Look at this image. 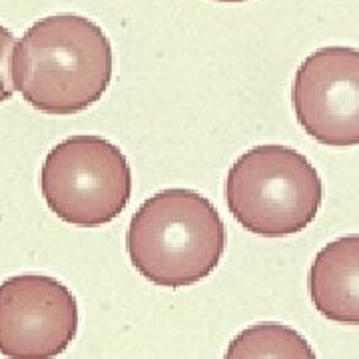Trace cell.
Masks as SVG:
<instances>
[{
    "label": "cell",
    "mask_w": 359,
    "mask_h": 359,
    "mask_svg": "<svg viewBox=\"0 0 359 359\" xmlns=\"http://www.w3.org/2000/svg\"><path fill=\"white\" fill-rule=\"evenodd\" d=\"M112 66V44L100 26L80 14H54L16 44L14 88L42 114L72 116L102 98Z\"/></svg>",
    "instance_id": "6da1fadb"
},
{
    "label": "cell",
    "mask_w": 359,
    "mask_h": 359,
    "mask_svg": "<svg viewBox=\"0 0 359 359\" xmlns=\"http://www.w3.org/2000/svg\"><path fill=\"white\" fill-rule=\"evenodd\" d=\"M126 250L136 271L160 287L202 282L226 250V226L202 194L168 188L150 196L132 216Z\"/></svg>",
    "instance_id": "7a4b0ae2"
},
{
    "label": "cell",
    "mask_w": 359,
    "mask_h": 359,
    "mask_svg": "<svg viewBox=\"0 0 359 359\" xmlns=\"http://www.w3.org/2000/svg\"><path fill=\"white\" fill-rule=\"evenodd\" d=\"M226 200L245 230L283 238L306 230L323 200V184L308 158L287 146H256L230 168Z\"/></svg>",
    "instance_id": "3957f363"
},
{
    "label": "cell",
    "mask_w": 359,
    "mask_h": 359,
    "mask_svg": "<svg viewBox=\"0 0 359 359\" xmlns=\"http://www.w3.org/2000/svg\"><path fill=\"white\" fill-rule=\"evenodd\" d=\"M40 192L62 222L98 228L118 218L128 205L132 170L122 150L102 136H70L44 158Z\"/></svg>",
    "instance_id": "277c9868"
},
{
    "label": "cell",
    "mask_w": 359,
    "mask_h": 359,
    "mask_svg": "<svg viewBox=\"0 0 359 359\" xmlns=\"http://www.w3.org/2000/svg\"><path fill=\"white\" fill-rule=\"evenodd\" d=\"M76 297L56 278L13 276L0 283V355L54 359L78 334Z\"/></svg>",
    "instance_id": "5b68a950"
},
{
    "label": "cell",
    "mask_w": 359,
    "mask_h": 359,
    "mask_svg": "<svg viewBox=\"0 0 359 359\" xmlns=\"http://www.w3.org/2000/svg\"><path fill=\"white\" fill-rule=\"evenodd\" d=\"M292 102L299 126L323 146L359 144V50L325 46L297 68Z\"/></svg>",
    "instance_id": "8992f818"
},
{
    "label": "cell",
    "mask_w": 359,
    "mask_h": 359,
    "mask_svg": "<svg viewBox=\"0 0 359 359\" xmlns=\"http://www.w3.org/2000/svg\"><path fill=\"white\" fill-rule=\"evenodd\" d=\"M309 297L325 320L359 325V236L323 245L308 276Z\"/></svg>",
    "instance_id": "52a82bcc"
},
{
    "label": "cell",
    "mask_w": 359,
    "mask_h": 359,
    "mask_svg": "<svg viewBox=\"0 0 359 359\" xmlns=\"http://www.w3.org/2000/svg\"><path fill=\"white\" fill-rule=\"evenodd\" d=\"M224 359H318L309 341L285 323H256L236 335Z\"/></svg>",
    "instance_id": "ba28073f"
},
{
    "label": "cell",
    "mask_w": 359,
    "mask_h": 359,
    "mask_svg": "<svg viewBox=\"0 0 359 359\" xmlns=\"http://www.w3.org/2000/svg\"><path fill=\"white\" fill-rule=\"evenodd\" d=\"M16 48V39L13 30L0 26V104L11 100L14 94L13 56Z\"/></svg>",
    "instance_id": "9c48e42d"
},
{
    "label": "cell",
    "mask_w": 359,
    "mask_h": 359,
    "mask_svg": "<svg viewBox=\"0 0 359 359\" xmlns=\"http://www.w3.org/2000/svg\"><path fill=\"white\" fill-rule=\"evenodd\" d=\"M216 2H224V4H240V2H245V0H216Z\"/></svg>",
    "instance_id": "30bf717a"
}]
</instances>
